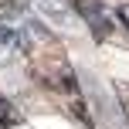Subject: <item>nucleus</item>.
<instances>
[{"label":"nucleus","mask_w":129,"mask_h":129,"mask_svg":"<svg viewBox=\"0 0 129 129\" xmlns=\"http://www.w3.org/2000/svg\"><path fill=\"white\" fill-rule=\"evenodd\" d=\"M24 48V38L20 31H10V27H0V64H7L14 54Z\"/></svg>","instance_id":"obj_2"},{"label":"nucleus","mask_w":129,"mask_h":129,"mask_svg":"<svg viewBox=\"0 0 129 129\" xmlns=\"http://www.w3.org/2000/svg\"><path fill=\"white\" fill-rule=\"evenodd\" d=\"M27 4V0H10V7H24Z\"/></svg>","instance_id":"obj_5"},{"label":"nucleus","mask_w":129,"mask_h":129,"mask_svg":"<svg viewBox=\"0 0 129 129\" xmlns=\"http://www.w3.org/2000/svg\"><path fill=\"white\" fill-rule=\"evenodd\" d=\"M17 122H20V112L14 109V102H10V99H4V95H0V126H4V129H14Z\"/></svg>","instance_id":"obj_3"},{"label":"nucleus","mask_w":129,"mask_h":129,"mask_svg":"<svg viewBox=\"0 0 129 129\" xmlns=\"http://www.w3.org/2000/svg\"><path fill=\"white\" fill-rule=\"evenodd\" d=\"M71 10H78V17L88 24V31H92L95 41H102V38L112 34V20H109V14H105L102 0H71Z\"/></svg>","instance_id":"obj_1"},{"label":"nucleus","mask_w":129,"mask_h":129,"mask_svg":"<svg viewBox=\"0 0 129 129\" xmlns=\"http://www.w3.org/2000/svg\"><path fill=\"white\" fill-rule=\"evenodd\" d=\"M116 17H119V24H122L126 31H129V0H122V4L116 7Z\"/></svg>","instance_id":"obj_4"}]
</instances>
